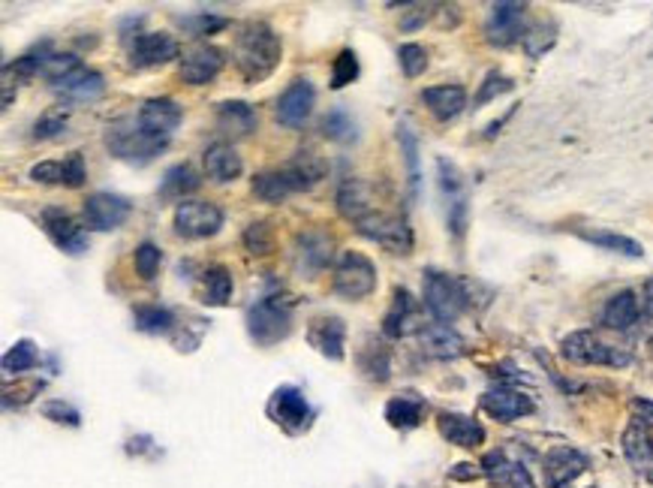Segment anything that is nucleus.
I'll use <instances>...</instances> for the list:
<instances>
[{
    "mask_svg": "<svg viewBox=\"0 0 653 488\" xmlns=\"http://www.w3.org/2000/svg\"><path fill=\"white\" fill-rule=\"evenodd\" d=\"M473 464H458L455 471H452V476H455V480H470V476H479V471H470Z\"/></svg>",
    "mask_w": 653,
    "mask_h": 488,
    "instance_id": "nucleus-57",
    "label": "nucleus"
},
{
    "mask_svg": "<svg viewBox=\"0 0 653 488\" xmlns=\"http://www.w3.org/2000/svg\"><path fill=\"white\" fill-rule=\"evenodd\" d=\"M307 341L317 346V353H323L326 359L340 362L346 356V326L340 317H317L307 326Z\"/></svg>",
    "mask_w": 653,
    "mask_h": 488,
    "instance_id": "nucleus-15",
    "label": "nucleus"
},
{
    "mask_svg": "<svg viewBox=\"0 0 653 488\" xmlns=\"http://www.w3.org/2000/svg\"><path fill=\"white\" fill-rule=\"evenodd\" d=\"M437 428L449 444L463 446V449H473L485 440V428H482L473 416H463V413H440Z\"/></svg>",
    "mask_w": 653,
    "mask_h": 488,
    "instance_id": "nucleus-25",
    "label": "nucleus"
},
{
    "mask_svg": "<svg viewBox=\"0 0 653 488\" xmlns=\"http://www.w3.org/2000/svg\"><path fill=\"white\" fill-rule=\"evenodd\" d=\"M283 172L289 175V181L298 193V190H310V187H317L323 181L328 175V163H326V157H319L317 151H298L287 166H283Z\"/></svg>",
    "mask_w": 653,
    "mask_h": 488,
    "instance_id": "nucleus-26",
    "label": "nucleus"
},
{
    "mask_svg": "<svg viewBox=\"0 0 653 488\" xmlns=\"http://www.w3.org/2000/svg\"><path fill=\"white\" fill-rule=\"evenodd\" d=\"M36 359H40V356H36L34 341H27V337H22V341H15V344L6 350V356H4V371H6V377H13V374L18 377V374L31 371L34 365H36Z\"/></svg>",
    "mask_w": 653,
    "mask_h": 488,
    "instance_id": "nucleus-38",
    "label": "nucleus"
},
{
    "mask_svg": "<svg viewBox=\"0 0 653 488\" xmlns=\"http://www.w3.org/2000/svg\"><path fill=\"white\" fill-rule=\"evenodd\" d=\"M232 296V275L229 268L223 266H211L199 280V302L211 305V307H223Z\"/></svg>",
    "mask_w": 653,
    "mask_h": 488,
    "instance_id": "nucleus-31",
    "label": "nucleus"
},
{
    "mask_svg": "<svg viewBox=\"0 0 653 488\" xmlns=\"http://www.w3.org/2000/svg\"><path fill=\"white\" fill-rule=\"evenodd\" d=\"M130 67L132 70H151V67H163V63L181 58V45L175 36L169 34H139L130 43Z\"/></svg>",
    "mask_w": 653,
    "mask_h": 488,
    "instance_id": "nucleus-10",
    "label": "nucleus"
},
{
    "mask_svg": "<svg viewBox=\"0 0 653 488\" xmlns=\"http://www.w3.org/2000/svg\"><path fill=\"white\" fill-rule=\"evenodd\" d=\"M244 248H248L250 253H257V257L271 253L274 250V236H271L268 223H250L248 232H244Z\"/></svg>",
    "mask_w": 653,
    "mask_h": 488,
    "instance_id": "nucleus-46",
    "label": "nucleus"
},
{
    "mask_svg": "<svg viewBox=\"0 0 653 488\" xmlns=\"http://www.w3.org/2000/svg\"><path fill=\"white\" fill-rule=\"evenodd\" d=\"M49 58H52L49 43H43V45H36V49H31L27 54H22V58H15L13 70L18 73V76H40V73L45 70V63H49Z\"/></svg>",
    "mask_w": 653,
    "mask_h": 488,
    "instance_id": "nucleus-44",
    "label": "nucleus"
},
{
    "mask_svg": "<svg viewBox=\"0 0 653 488\" xmlns=\"http://www.w3.org/2000/svg\"><path fill=\"white\" fill-rule=\"evenodd\" d=\"M422 102L437 121H452L467 106V91L461 84H434L422 91Z\"/></svg>",
    "mask_w": 653,
    "mask_h": 488,
    "instance_id": "nucleus-23",
    "label": "nucleus"
},
{
    "mask_svg": "<svg viewBox=\"0 0 653 488\" xmlns=\"http://www.w3.org/2000/svg\"><path fill=\"white\" fill-rule=\"evenodd\" d=\"M397 139H401V151H404V161H406V169H410V187H413V193L419 190V142H415V136H413V130L401 124L397 127Z\"/></svg>",
    "mask_w": 653,
    "mask_h": 488,
    "instance_id": "nucleus-40",
    "label": "nucleus"
},
{
    "mask_svg": "<svg viewBox=\"0 0 653 488\" xmlns=\"http://www.w3.org/2000/svg\"><path fill=\"white\" fill-rule=\"evenodd\" d=\"M132 320H136L139 332H148V335H166L172 332L175 326V317L160 305H139L136 311H132Z\"/></svg>",
    "mask_w": 653,
    "mask_h": 488,
    "instance_id": "nucleus-37",
    "label": "nucleus"
},
{
    "mask_svg": "<svg viewBox=\"0 0 653 488\" xmlns=\"http://www.w3.org/2000/svg\"><path fill=\"white\" fill-rule=\"evenodd\" d=\"M623 455H627V462L632 467H638V471H645L653 462V437L648 434L645 425L632 422V425L623 431Z\"/></svg>",
    "mask_w": 653,
    "mask_h": 488,
    "instance_id": "nucleus-32",
    "label": "nucleus"
},
{
    "mask_svg": "<svg viewBox=\"0 0 653 488\" xmlns=\"http://www.w3.org/2000/svg\"><path fill=\"white\" fill-rule=\"evenodd\" d=\"M419 341L424 346V353L434 359H455L463 353V337L446 323H428L419 328Z\"/></svg>",
    "mask_w": 653,
    "mask_h": 488,
    "instance_id": "nucleus-24",
    "label": "nucleus"
},
{
    "mask_svg": "<svg viewBox=\"0 0 653 488\" xmlns=\"http://www.w3.org/2000/svg\"><path fill=\"white\" fill-rule=\"evenodd\" d=\"M106 145L118 161L132 163V166H145V163L154 161L160 151H163V145L151 142V139L136 127V118L115 121L106 133Z\"/></svg>",
    "mask_w": 653,
    "mask_h": 488,
    "instance_id": "nucleus-4",
    "label": "nucleus"
},
{
    "mask_svg": "<svg viewBox=\"0 0 653 488\" xmlns=\"http://www.w3.org/2000/svg\"><path fill=\"white\" fill-rule=\"evenodd\" d=\"M584 467H588V458H584L579 449L554 446L551 453L545 455V483L551 488H563L570 485L575 476H581Z\"/></svg>",
    "mask_w": 653,
    "mask_h": 488,
    "instance_id": "nucleus-19",
    "label": "nucleus"
},
{
    "mask_svg": "<svg viewBox=\"0 0 653 488\" xmlns=\"http://www.w3.org/2000/svg\"><path fill=\"white\" fill-rule=\"evenodd\" d=\"M636 320H638V298L632 289L614 293L602 307V323L614 328V332H623V328H629Z\"/></svg>",
    "mask_w": 653,
    "mask_h": 488,
    "instance_id": "nucleus-29",
    "label": "nucleus"
},
{
    "mask_svg": "<svg viewBox=\"0 0 653 488\" xmlns=\"http://www.w3.org/2000/svg\"><path fill=\"white\" fill-rule=\"evenodd\" d=\"M314 100H317L314 84H310L307 79H296L287 91L280 93L278 121L283 127H292V130L305 127V121L310 118V112H314Z\"/></svg>",
    "mask_w": 653,
    "mask_h": 488,
    "instance_id": "nucleus-14",
    "label": "nucleus"
},
{
    "mask_svg": "<svg viewBox=\"0 0 653 488\" xmlns=\"http://www.w3.org/2000/svg\"><path fill=\"white\" fill-rule=\"evenodd\" d=\"M437 169H440V187H443V193H446L452 202L463 200V196H461V175H458V169L452 166L449 161H440Z\"/></svg>",
    "mask_w": 653,
    "mask_h": 488,
    "instance_id": "nucleus-50",
    "label": "nucleus"
},
{
    "mask_svg": "<svg viewBox=\"0 0 653 488\" xmlns=\"http://www.w3.org/2000/svg\"><path fill=\"white\" fill-rule=\"evenodd\" d=\"M130 218V202L118 193H91L84 200V223L97 232H112Z\"/></svg>",
    "mask_w": 653,
    "mask_h": 488,
    "instance_id": "nucleus-12",
    "label": "nucleus"
},
{
    "mask_svg": "<svg viewBox=\"0 0 653 488\" xmlns=\"http://www.w3.org/2000/svg\"><path fill=\"white\" fill-rule=\"evenodd\" d=\"M397 61H401V70L404 76H422L424 67H428V52H424V45L419 43H404L401 49H397Z\"/></svg>",
    "mask_w": 653,
    "mask_h": 488,
    "instance_id": "nucleus-41",
    "label": "nucleus"
},
{
    "mask_svg": "<svg viewBox=\"0 0 653 488\" xmlns=\"http://www.w3.org/2000/svg\"><path fill=\"white\" fill-rule=\"evenodd\" d=\"M358 76V58L353 49H344L335 58V67H331V88H346L349 82H356Z\"/></svg>",
    "mask_w": 653,
    "mask_h": 488,
    "instance_id": "nucleus-43",
    "label": "nucleus"
},
{
    "mask_svg": "<svg viewBox=\"0 0 653 488\" xmlns=\"http://www.w3.org/2000/svg\"><path fill=\"white\" fill-rule=\"evenodd\" d=\"M337 211L344 214L346 220H353L356 227L362 223L365 218H371L374 214V205H371V196H367V187L358 181V178H344L337 187Z\"/></svg>",
    "mask_w": 653,
    "mask_h": 488,
    "instance_id": "nucleus-27",
    "label": "nucleus"
},
{
    "mask_svg": "<svg viewBox=\"0 0 653 488\" xmlns=\"http://www.w3.org/2000/svg\"><path fill=\"white\" fill-rule=\"evenodd\" d=\"M253 196L262 202H268V205H280L287 196L296 193V187H292L289 181V175L283 172V166L280 169H268V172H259V175H253Z\"/></svg>",
    "mask_w": 653,
    "mask_h": 488,
    "instance_id": "nucleus-30",
    "label": "nucleus"
},
{
    "mask_svg": "<svg viewBox=\"0 0 653 488\" xmlns=\"http://www.w3.org/2000/svg\"><path fill=\"white\" fill-rule=\"evenodd\" d=\"M248 332L253 341L262 346H271V344L283 341V337H289V332H292L289 305H283L278 296L259 298L257 305L248 307Z\"/></svg>",
    "mask_w": 653,
    "mask_h": 488,
    "instance_id": "nucleus-3",
    "label": "nucleus"
},
{
    "mask_svg": "<svg viewBox=\"0 0 653 488\" xmlns=\"http://www.w3.org/2000/svg\"><path fill=\"white\" fill-rule=\"evenodd\" d=\"M358 232L367 236L371 241H376L389 253H404L406 257V253L413 250V229L406 227V220L392 218V214L374 211L371 218H365L362 223H358Z\"/></svg>",
    "mask_w": 653,
    "mask_h": 488,
    "instance_id": "nucleus-9",
    "label": "nucleus"
},
{
    "mask_svg": "<svg viewBox=\"0 0 653 488\" xmlns=\"http://www.w3.org/2000/svg\"><path fill=\"white\" fill-rule=\"evenodd\" d=\"M328 259H331V239L326 232L310 229V232H301L296 239L292 262H296V271L301 278H317L319 271L328 266Z\"/></svg>",
    "mask_w": 653,
    "mask_h": 488,
    "instance_id": "nucleus-13",
    "label": "nucleus"
},
{
    "mask_svg": "<svg viewBox=\"0 0 653 488\" xmlns=\"http://www.w3.org/2000/svg\"><path fill=\"white\" fill-rule=\"evenodd\" d=\"M422 413L424 401L413 395V392H404V395H397L385 405V419H389L392 428H415L422 422Z\"/></svg>",
    "mask_w": 653,
    "mask_h": 488,
    "instance_id": "nucleus-33",
    "label": "nucleus"
},
{
    "mask_svg": "<svg viewBox=\"0 0 653 488\" xmlns=\"http://www.w3.org/2000/svg\"><path fill=\"white\" fill-rule=\"evenodd\" d=\"M482 410L497 422H515V419L527 416V413H533V401L518 389L497 386L482 395Z\"/></svg>",
    "mask_w": 653,
    "mask_h": 488,
    "instance_id": "nucleus-17",
    "label": "nucleus"
},
{
    "mask_svg": "<svg viewBox=\"0 0 653 488\" xmlns=\"http://www.w3.org/2000/svg\"><path fill=\"white\" fill-rule=\"evenodd\" d=\"M581 239L596 244V248H602V250L623 253V257H632V259L645 257V250H641V244H638L636 239L618 236V232H609V229H588V232H581Z\"/></svg>",
    "mask_w": 653,
    "mask_h": 488,
    "instance_id": "nucleus-36",
    "label": "nucleus"
},
{
    "mask_svg": "<svg viewBox=\"0 0 653 488\" xmlns=\"http://www.w3.org/2000/svg\"><path fill=\"white\" fill-rule=\"evenodd\" d=\"M66 127V115H43L34 124V139H54Z\"/></svg>",
    "mask_w": 653,
    "mask_h": 488,
    "instance_id": "nucleus-52",
    "label": "nucleus"
},
{
    "mask_svg": "<svg viewBox=\"0 0 653 488\" xmlns=\"http://www.w3.org/2000/svg\"><path fill=\"white\" fill-rule=\"evenodd\" d=\"M362 371H367V377L374 380H389V353L383 350V346H374L367 344V350L362 356Z\"/></svg>",
    "mask_w": 653,
    "mask_h": 488,
    "instance_id": "nucleus-45",
    "label": "nucleus"
},
{
    "mask_svg": "<svg viewBox=\"0 0 653 488\" xmlns=\"http://www.w3.org/2000/svg\"><path fill=\"white\" fill-rule=\"evenodd\" d=\"M413 314H415L413 296L406 293L404 287H397V289H395V302H392L389 314H385V320H383V332L389 335V337H404L406 332H410Z\"/></svg>",
    "mask_w": 653,
    "mask_h": 488,
    "instance_id": "nucleus-34",
    "label": "nucleus"
},
{
    "mask_svg": "<svg viewBox=\"0 0 653 488\" xmlns=\"http://www.w3.org/2000/svg\"><path fill=\"white\" fill-rule=\"evenodd\" d=\"M84 178H88V169H84V157L79 151H73L70 157L63 161V187H82Z\"/></svg>",
    "mask_w": 653,
    "mask_h": 488,
    "instance_id": "nucleus-48",
    "label": "nucleus"
},
{
    "mask_svg": "<svg viewBox=\"0 0 653 488\" xmlns=\"http://www.w3.org/2000/svg\"><path fill=\"white\" fill-rule=\"evenodd\" d=\"M43 227H45V236L58 244L63 253H73V257H79V253L88 250L84 229L63 209H45L43 211Z\"/></svg>",
    "mask_w": 653,
    "mask_h": 488,
    "instance_id": "nucleus-16",
    "label": "nucleus"
},
{
    "mask_svg": "<svg viewBox=\"0 0 653 488\" xmlns=\"http://www.w3.org/2000/svg\"><path fill=\"white\" fill-rule=\"evenodd\" d=\"M132 118H136V127L151 139V142L166 148L169 139H172V133L178 130V124H181L184 112L172 97H154V100L141 102V109Z\"/></svg>",
    "mask_w": 653,
    "mask_h": 488,
    "instance_id": "nucleus-6",
    "label": "nucleus"
},
{
    "mask_svg": "<svg viewBox=\"0 0 653 488\" xmlns=\"http://www.w3.org/2000/svg\"><path fill=\"white\" fill-rule=\"evenodd\" d=\"M424 307L431 311V317L437 323H452L458 320L463 314V307H467L470 296H467V287L461 284L458 278L452 275H443V271H424Z\"/></svg>",
    "mask_w": 653,
    "mask_h": 488,
    "instance_id": "nucleus-2",
    "label": "nucleus"
},
{
    "mask_svg": "<svg viewBox=\"0 0 653 488\" xmlns=\"http://www.w3.org/2000/svg\"><path fill=\"white\" fill-rule=\"evenodd\" d=\"M506 91H512V79L500 76V73H491V76L485 79V84H482V91L476 93V106H485L488 100H494Z\"/></svg>",
    "mask_w": 653,
    "mask_h": 488,
    "instance_id": "nucleus-47",
    "label": "nucleus"
},
{
    "mask_svg": "<svg viewBox=\"0 0 653 488\" xmlns=\"http://www.w3.org/2000/svg\"><path fill=\"white\" fill-rule=\"evenodd\" d=\"M202 163H205V172L211 181L217 184H226V181H235L241 172H244V161L241 154L235 151L229 142H214L205 148L202 154Z\"/></svg>",
    "mask_w": 653,
    "mask_h": 488,
    "instance_id": "nucleus-21",
    "label": "nucleus"
},
{
    "mask_svg": "<svg viewBox=\"0 0 653 488\" xmlns=\"http://www.w3.org/2000/svg\"><path fill=\"white\" fill-rule=\"evenodd\" d=\"M428 15H431V6H413L410 15H406L401 22V27H404V31H415L419 24H424V18H428Z\"/></svg>",
    "mask_w": 653,
    "mask_h": 488,
    "instance_id": "nucleus-54",
    "label": "nucleus"
},
{
    "mask_svg": "<svg viewBox=\"0 0 653 488\" xmlns=\"http://www.w3.org/2000/svg\"><path fill=\"white\" fill-rule=\"evenodd\" d=\"M632 413H636L638 425H650V422H653V405H650V401H632Z\"/></svg>",
    "mask_w": 653,
    "mask_h": 488,
    "instance_id": "nucleus-56",
    "label": "nucleus"
},
{
    "mask_svg": "<svg viewBox=\"0 0 653 488\" xmlns=\"http://www.w3.org/2000/svg\"><path fill=\"white\" fill-rule=\"evenodd\" d=\"M648 480H650V483H653V471H650V473H648Z\"/></svg>",
    "mask_w": 653,
    "mask_h": 488,
    "instance_id": "nucleus-58",
    "label": "nucleus"
},
{
    "mask_svg": "<svg viewBox=\"0 0 653 488\" xmlns=\"http://www.w3.org/2000/svg\"><path fill=\"white\" fill-rule=\"evenodd\" d=\"M223 52L217 45H190L184 49V54L178 58V76H181L187 84H208L211 79H217V73L223 70Z\"/></svg>",
    "mask_w": 653,
    "mask_h": 488,
    "instance_id": "nucleus-11",
    "label": "nucleus"
},
{
    "mask_svg": "<svg viewBox=\"0 0 653 488\" xmlns=\"http://www.w3.org/2000/svg\"><path fill=\"white\" fill-rule=\"evenodd\" d=\"M31 178L36 184H63V161H43L31 166Z\"/></svg>",
    "mask_w": 653,
    "mask_h": 488,
    "instance_id": "nucleus-49",
    "label": "nucleus"
},
{
    "mask_svg": "<svg viewBox=\"0 0 653 488\" xmlns=\"http://www.w3.org/2000/svg\"><path fill=\"white\" fill-rule=\"evenodd\" d=\"M132 262H136V271H139L141 280H154L160 262H163V250H160L157 244L145 241V244H139V248H136V257H132Z\"/></svg>",
    "mask_w": 653,
    "mask_h": 488,
    "instance_id": "nucleus-42",
    "label": "nucleus"
},
{
    "mask_svg": "<svg viewBox=\"0 0 653 488\" xmlns=\"http://www.w3.org/2000/svg\"><path fill=\"white\" fill-rule=\"evenodd\" d=\"M199 175L193 172L187 163H178L172 166L169 172L163 175V181H160V196H166V200H184V196H190L193 190H199Z\"/></svg>",
    "mask_w": 653,
    "mask_h": 488,
    "instance_id": "nucleus-35",
    "label": "nucleus"
},
{
    "mask_svg": "<svg viewBox=\"0 0 653 488\" xmlns=\"http://www.w3.org/2000/svg\"><path fill=\"white\" fill-rule=\"evenodd\" d=\"M175 236L181 239H211L223 227V211L214 202L184 200L175 209Z\"/></svg>",
    "mask_w": 653,
    "mask_h": 488,
    "instance_id": "nucleus-7",
    "label": "nucleus"
},
{
    "mask_svg": "<svg viewBox=\"0 0 653 488\" xmlns=\"http://www.w3.org/2000/svg\"><path fill=\"white\" fill-rule=\"evenodd\" d=\"M506 485H512V488H536L533 480H530L527 467H521V464H512V471H509Z\"/></svg>",
    "mask_w": 653,
    "mask_h": 488,
    "instance_id": "nucleus-55",
    "label": "nucleus"
},
{
    "mask_svg": "<svg viewBox=\"0 0 653 488\" xmlns=\"http://www.w3.org/2000/svg\"><path fill=\"white\" fill-rule=\"evenodd\" d=\"M271 416L278 419L283 428H289V431L307 428V422H310L307 398L301 395L296 386H280L278 392H274V398H271Z\"/></svg>",
    "mask_w": 653,
    "mask_h": 488,
    "instance_id": "nucleus-20",
    "label": "nucleus"
},
{
    "mask_svg": "<svg viewBox=\"0 0 653 488\" xmlns=\"http://www.w3.org/2000/svg\"><path fill=\"white\" fill-rule=\"evenodd\" d=\"M524 4H494L491 6L488 18V40L497 45H509L515 40H521L524 34Z\"/></svg>",
    "mask_w": 653,
    "mask_h": 488,
    "instance_id": "nucleus-18",
    "label": "nucleus"
},
{
    "mask_svg": "<svg viewBox=\"0 0 653 488\" xmlns=\"http://www.w3.org/2000/svg\"><path fill=\"white\" fill-rule=\"evenodd\" d=\"M181 24L190 27L196 36H208V34L223 31L229 22H226V18H217V15H196V18H181Z\"/></svg>",
    "mask_w": 653,
    "mask_h": 488,
    "instance_id": "nucleus-51",
    "label": "nucleus"
},
{
    "mask_svg": "<svg viewBox=\"0 0 653 488\" xmlns=\"http://www.w3.org/2000/svg\"><path fill=\"white\" fill-rule=\"evenodd\" d=\"M54 91L63 93L66 100H97L102 91H106V82L97 70H88V67H79L75 73H70L66 79L54 82L52 84Z\"/></svg>",
    "mask_w": 653,
    "mask_h": 488,
    "instance_id": "nucleus-28",
    "label": "nucleus"
},
{
    "mask_svg": "<svg viewBox=\"0 0 653 488\" xmlns=\"http://www.w3.org/2000/svg\"><path fill=\"white\" fill-rule=\"evenodd\" d=\"M323 133L331 142H349V139H356V121L344 109H335L323 118Z\"/></svg>",
    "mask_w": 653,
    "mask_h": 488,
    "instance_id": "nucleus-39",
    "label": "nucleus"
},
{
    "mask_svg": "<svg viewBox=\"0 0 653 488\" xmlns=\"http://www.w3.org/2000/svg\"><path fill=\"white\" fill-rule=\"evenodd\" d=\"M43 413L49 416L52 422H66V425H79V410L63 405V401H49V405L43 407Z\"/></svg>",
    "mask_w": 653,
    "mask_h": 488,
    "instance_id": "nucleus-53",
    "label": "nucleus"
},
{
    "mask_svg": "<svg viewBox=\"0 0 653 488\" xmlns=\"http://www.w3.org/2000/svg\"><path fill=\"white\" fill-rule=\"evenodd\" d=\"M257 124H259V115L250 102L229 100V102H220V106H217V127H220L226 136H232V139L250 136L253 130H257Z\"/></svg>",
    "mask_w": 653,
    "mask_h": 488,
    "instance_id": "nucleus-22",
    "label": "nucleus"
},
{
    "mask_svg": "<svg viewBox=\"0 0 653 488\" xmlns=\"http://www.w3.org/2000/svg\"><path fill=\"white\" fill-rule=\"evenodd\" d=\"M331 289L344 298H365L376 289V268L374 262L365 257V253L346 250L344 257L337 259L335 266V278H331Z\"/></svg>",
    "mask_w": 653,
    "mask_h": 488,
    "instance_id": "nucleus-5",
    "label": "nucleus"
},
{
    "mask_svg": "<svg viewBox=\"0 0 653 488\" xmlns=\"http://www.w3.org/2000/svg\"><path fill=\"white\" fill-rule=\"evenodd\" d=\"M283 54L280 36L274 34V27H268L265 22H250L241 27V34L235 36V67L244 76V82H265L278 70Z\"/></svg>",
    "mask_w": 653,
    "mask_h": 488,
    "instance_id": "nucleus-1",
    "label": "nucleus"
},
{
    "mask_svg": "<svg viewBox=\"0 0 653 488\" xmlns=\"http://www.w3.org/2000/svg\"><path fill=\"white\" fill-rule=\"evenodd\" d=\"M563 359L572 365H629V353L602 344L593 332H572L563 337Z\"/></svg>",
    "mask_w": 653,
    "mask_h": 488,
    "instance_id": "nucleus-8",
    "label": "nucleus"
}]
</instances>
